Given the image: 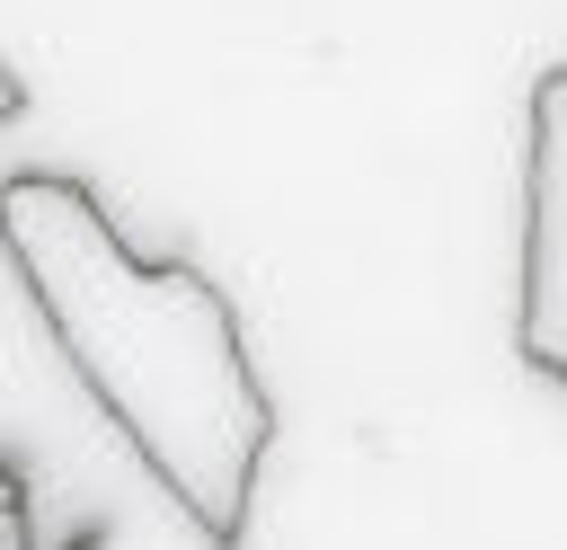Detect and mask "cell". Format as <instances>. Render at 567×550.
<instances>
[{"mask_svg": "<svg viewBox=\"0 0 567 550\" xmlns=\"http://www.w3.org/2000/svg\"><path fill=\"white\" fill-rule=\"evenodd\" d=\"M0 257L133 461L213 550H239L275 444V399L248 364L230 293L195 257H142L62 169L0 177Z\"/></svg>", "mask_w": 567, "mask_h": 550, "instance_id": "1", "label": "cell"}, {"mask_svg": "<svg viewBox=\"0 0 567 550\" xmlns=\"http://www.w3.org/2000/svg\"><path fill=\"white\" fill-rule=\"evenodd\" d=\"M514 355L540 381H567V62L523 98V275H514Z\"/></svg>", "mask_w": 567, "mask_h": 550, "instance_id": "2", "label": "cell"}, {"mask_svg": "<svg viewBox=\"0 0 567 550\" xmlns=\"http://www.w3.org/2000/svg\"><path fill=\"white\" fill-rule=\"evenodd\" d=\"M0 550H35L27 541V497H18V470L0 461Z\"/></svg>", "mask_w": 567, "mask_h": 550, "instance_id": "3", "label": "cell"}, {"mask_svg": "<svg viewBox=\"0 0 567 550\" xmlns=\"http://www.w3.org/2000/svg\"><path fill=\"white\" fill-rule=\"evenodd\" d=\"M18 115H27V80L0 62V124H18Z\"/></svg>", "mask_w": 567, "mask_h": 550, "instance_id": "4", "label": "cell"}]
</instances>
